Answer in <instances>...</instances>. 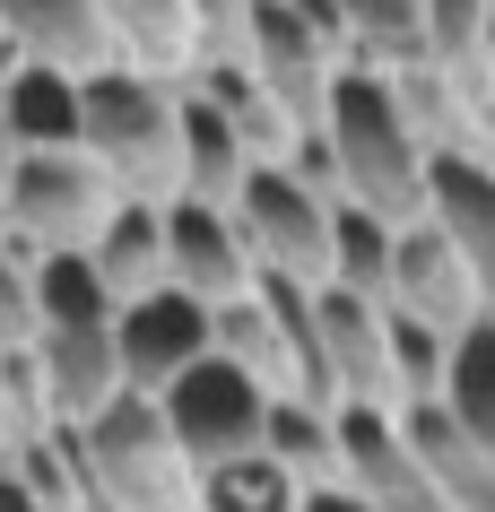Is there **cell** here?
<instances>
[{
    "instance_id": "6da1fadb",
    "label": "cell",
    "mask_w": 495,
    "mask_h": 512,
    "mask_svg": "<svg viewBox=\"0 0 495 512\" xmlns=\"http://www.w3.org/2000/svg\"><path fill=\"white\" fill-rule=\"evenodd\" d=\"M322 148L339 165V209L374 217V226H417L426 217V148H417L383 70H357V61L330 70Z\"/></svg>"
},
{
    "instance_id": "7a4b0ae2",
    "label": "cell",
    "mask_w": 495,
    "mask_h": 512,
    "mask_svg": "<svg viewBox=\"0 0 495 512\" xmlns=\"http://www.w3.org/2000/svg\"><path fill=\"white\" fill-rule=\"evenodd\" d=\"M79 157L113 183V200L165 209L183 200V87L148 70H87L79 79Z\"/></svg>"
},
{
    "instance_id": "3957f363",
    "label": "cell",
    "mask_w": 495,
    "mask_h": 512,
    "mask_svg": "<svg viewBox=\"0 0 495 512\" xmlns=\"http://www.w3.org/2000/svg\"><path fill=\"white\" fill-rule=\"evenodd\" d=\"M27 356H35V382H44L53 426H87L105 400H122V374H113V296L87 278L79 252L35 261V330H27Z\"/></svg>"
},
{
    "instance_id": "277c9868",
    "label": "cell",
    "mask_w": 495,
    "mask_h": 512,
    "mask_svg": "<svg viewBox=\"0 0 495 512\" xmlns=\"http://www.w3.org/2000/svg\"><path fill=\"white\" fill-rule=\"evenodd\" d=\"M70 434V460H79V495L87 512H200V478L192 460L174 452L157 400H105L87 426Z\"/></svg>"
},
{
    "instance_id": "5b68a950",
    "label": "cell",
    "mask_w": 495,
    "mask_h": 512,
    "mask_svg": "<svg viewBox=\"0 0 495 512\" xmlns=\"http://www.w3.org/2000/svg\"><path fill=\"white\" fill-rule=\"evenodd\" d=\"M113 209H122L113 183L79 157V148H35V157H18L9 183H0V243H18L27 261L87 252Z\"/></svg>"
},
{
    "instance_id": "8992f818",
    "label": "cell",
    "mask_w": 495,
    "mask_h": 512,
    "mask_svg": "<svg viewBox=\"0 0 495 512\" xmlns=\"http://www.w3.org/2000/svg\"><path fill=\"white\" fill-rule=\"evenodd\" d=\"M226 217L252 252V278H287V287L330 278V209L304 183H287V165H252L226 200Z\"/></svg>"
},
{
    "instance_id": "52a82bcc",
    "label": "cell",
    "mask_w": 495,
    "mask_h": 512,
    "mask_svg": "<svg viewBox=\"0 0 495 512\" xmlns=\"http://www.w3.org/2000/svg\"><path fill=\"white\" fill-rule=\"evenodd\" d=\"M157 417H165L174 452L192 460V478H200V469H226V460L261 452V417H270V400H261L235 365L200 356V365H183V374L157 391Z\"/></svg>"
},
{
    "instance_id": "ba28073f",
    "label": "cell",
    "mask_w": 495,
    "mask_h": 512,
    "mask_svg": "<svg viewBox=\"0 0 495 512\" xmlns=\"http://www.w3.org/2000/svg\"><path fill=\"white\" fill-rule=\"evenodd\" d=\"M313 339H322V382L330 408H400L391 391V313L348 296V287H313Z\"/></svg>"
},
{
    "instance_id": "9c48e42d",
    "label": "cell",
    "mask_w": 495,
    "mask_h": 512,
    "mask_svg": "<svg viewBox=\"0 0 495 512\" xmlns=\"http://www.w3.org/2000/svg\"><path fill=\"white\" fill-rule=\"evenodd\" d=\"M383 313L400 322H426L443 339H461L478 322V287H469L461 252L443 243L435 217H417V226H391V287H383Z\"/></svg>"
},
{
    "instance_id": "30bf717a",
    "label": "cell",
    "mask_w": 495,
    "mask_h": 512,
    "mask_svg": "<svg viewBox=\"0 0 495 512\" xmlns=\"http://www.w3.org/2000/svg\"><path fill=\"white\" fill-rule=\"evenodd\" d=\"M200 356H209V313L192 296H174V287H157V296L113 313V374H122L131 400H157L165 382L183 365H200Z\"/></svg>"
},
{
    "instance_id": "8fae6325",
    "label": "cell",
    "mask_w": 495,
    "mask_h": 512,
    "mask_svg": "<svg viewBox=\"0 0 495 512\" xmlns=\"http://www.w3.org/2000/svg\"><path fill=\"white\" fill-rule=\"evenodd\" d=\"M165 287L192 296L200 313L252 296V252L235 235L226 209H200V200H165Z\"/></svg>"
},
{
    "instance_id": "7c38bea8",
    "label": "cell",
    "mask_w": 495,
    "mask_h": 512,
    "mask_svg": "<svg viewBox=\"0 0 495 512\" xmlns=\"http://www.w3.org/2000/svg\"><path fill=\"white\" fill-rule=\"evenodd\" d=\"M426 217L461 252L478 287V322H495V165L487 157H426Z\"/></svg>"
},
{
    "instance_id": "4fadbf2b",
    "label": "cell",
    "mask_w": 495,
    "mask_h": 512,
    "mask_svg": "<svg viewBox=\"0 0 495 512\" xmlns=\"http://www.w3.org/2000/svg\"><path fill=\"white\" fill-rule=\"evenodd\" d=\"M0 61H35V70H105L113 44H105V18L96 0H0Z\"/></svg>"
},
{
    "instance_id": "5bb4252c",
    "label": "cell",
    "mask_w": 495,
    "mask_h": 512,
    "mask_svg": "<svg viewBox=\"0 0 495 512\" xmlns=\"http://www.w3.org/2000/svg\"><path fill=\"white\" fill-rule=\"evenodd\" d=\"M330 452H339V486H357L365 504L417 495L409 443H400V408H330Z\"/></svg>"
},
{
    "instance_id": "9a60e30c",
    "label": "cell",
    "mask_w": 495,
    "mask_h": 512,
    "mask_svg": "<svg viewBox=\"0 0 495 512\" xmlns=\"http://www.w3.org/2000/svg\"><path fill=\"white\" fill-rule=\"evenodd\" d=\"M79 261H87V278L113 296V313L139 304V296H157V287H165V209L122 200V209L96 226V243H87Z\"/></svg>"
},
{
    "instance_id": "2e32d148",
    "label": "cell",
    "mask_w": 495,
    "mask_h": 512,
    "mask_svg": "<svg viewBox=\"0 0 495 512\" xmlns=\"http://www.w3.org/2000/svg\"><path fill=\"white\" fill-rule=\"evenodd\" d=\"M0 122L18 139V157L79 148V79L70 70H35V61H0Z\"/></svg>"
},
{
    "instance_id": "e0dca14e",
    "label": "cell",
    "mask_w": 495,
    "mask_h": 512,
    "mask_svg": "<svg viewBox=\"0 0 495 512\" xmlns=\"http://www.w3.org/2000/svg\"><path fill=\"white\" fill-rule=\"evenodd\" d=\"M192 79H200L192 96H209V113H218L226 131H235V148H244L252 165H278L287 148H296V122H287V113H278L270 96L252 87L244 61H235V70H192Z\"/></svg>"
},
{
    "instance_id": "ac0fdd59",
    "label": "cell",
    "mask_w": 495,
    "mask_h": 512,
    "mask_svg": "<svg viewBox=\"0 0 495 512\" xmlns=\"http://www.w3.org/2000/svg\"><path fill=\"white\" fill-rule=\"evenodd\" d=\"M244 174H252V157L235 148V131L209 113V96H192V87H183V200H200V209H226Z\"/></svg>"
},
{
    "instance_id": "d6986e66",
    "label": "cell",
    "mask_w": 495,
    "mask_h": 512,
    "mask_svg": "<svg viewBox=\"0 0 495 512\" xmlns=\"http://www.w3.org/2000/svg\"><path fill=\"white\" fill-rule=\"evenodd\" d=\"M443 417L495 460V322H469L443 365Z\"/></svg>"
},
{
    "instance_id": "ffe728a7",
    "label": "cell",
    "mask_w": 495,
    "mask_h": 512,
    "mask_svg": "<svg viewBox=\"0 0 495 512\" xmlns=\"http://www.w3.org/2000/svg\"><path fill=\"white\" fill-rule=\"evenodd\" d=\"M330 9L348 27V61L357 70H409V61H426L417 0H330Z\"/></svg>"
},
{
    "instance_id": "44dd1931",
    "label": "cell",
    "mask_w": 495,
    "mask_h": 512,
    "mask_svg": "<svg viewBox=\"0 0 495 512\" xmlns=\"http://www.w3.org/2000/svg\"><path fill=\"white\" fill-rule=\"evenodd\" d=\"M261 452H270L296 486H330V478H339V452H330V408L270 400V417H261Z\"/></svg>"
},
{
    "instance_id": "7402d4cb",
    "label": "cell",
    "mask_w": 495,
    "mask_h": 512,
    "mask_svg": "<svg viewBox=\"0 0 495 512\" xmlns=\"http://www.w3.org/2000/svg\"><path fill=\"white\" fill-rule=\"evenodd\" d=\"M304 486L278 469L270 452H244L226 469H200V512H296Z\"/></svg>"
},
{
    "instance_id": "603a6c76",
    "label": "cell",
    "mask_w": 495,
    "mask_h": 512,
    "mask_svg": "<svg viewBox=\"0 0 495 512\" xmlns=\"http://www.w3.org/2000/svg\"><path fill=\"white\" fill-rule=\"evenodd\" d=\"M322 287H348V296L383 304V287H391V226H374V217H357V209H330V278Z\"/></svg>"
},
{
    "instance_id": "cb8c5ba5",
    "label": "cell",
    "mask_w": 495,
    "mask_h": 512,
    "mask_svg": "<svg viewBox=\"0 0 495 512\" xmlns=\"http://www.w3.org/2000/svg\"><path fill=\"white\" fill-rule=\"evenodd\" d=\"M443 365H452V339L426 322H400L391 313V391H400V408H426L443 400Z\"/></svg>"
},
{
    "instance_id": "d4e9b609",
    "label": "cell",
    "mask_w": 495,
    "mask_h": 512,
    "mask_svg": "<svg viewBox=\"0 0 495 512\" xmlns=\"http://www.w3.org/2000/svg\"><path fill=\"white\" fill-rule=\"evenodd\" d=\"M27 330H35V261L18 243H0V356L27 348Z\"/></svg>"
},
{
    "instance_id": "484cf974",
    "label": "cell",
    "mask_w": 495,
    "mask_h": 512,
    "mask_svg": "<svg viewBox=\"0 0 495 512\" xmlns=\"http://www.w3.org/2000/svg\"><path fill=\"white\" fill-rule=\"evenodd\" d=\"M296 512H383V504H365L357 486H339V478H330V486H304V504H296Z\"/></svg>"
},
{
    "instance_id": "4316f807",
    "label": "cell",
    "mask_w": 495,
    "mask_h": 512,
    "mask_svg": "<svg viewBox=\"0 0 495 512\" xmlns=\"http://www.w3.org/2000/svg\"><path fill=\"white\" fill-rule=\"evenodd\" d=\"M0 512H44V504H35L27 486H18V478H9V469H0Z\"/></svg>"
},
{
    "instance_id": "83f0119b",
    "label": "cell",
    "mask_w": 495,
    "mask_h": 512,
    "mask_svg": "<svg viewBox=\"0 0 495 512\" xmlns=\"http://www.w3.org/2000/svg\"><path fill=\"white\" fill-rule=\"evenodd\" d=\"M383 512H443V504L426 495V486H417V495H400V504H383Z\"/></svg>"
},
{
    "instance_id": "f1b7e54d",
    "label": "cell",
    "mask_w": 495,
    "mask_h": 512,
    "mask_svg": "<svg viewBox=\"0 0 495 512\" xmlns=\"http://www.w3.org/2000/svg\"><path fill=\"white\" fill-rule=\"evenodd\" d=\"M9 165H18V139H9V122H0V183H9Z\"/></svg>"
},
{
    "instance_id": "f546056e",
    "label": "cell",
    "mask_w": 495,
    "mask_h": 512,
    "mask_svg": "<svg viewBox=\"0 0 495 512\" xmlns=\"http://www.w3.org/2000/svg\"><path fill=\"white\" fill-rule=\"evenodd\" d=\"M0 452H9V408H0Z\"/></svg>"
}]
</instances>
